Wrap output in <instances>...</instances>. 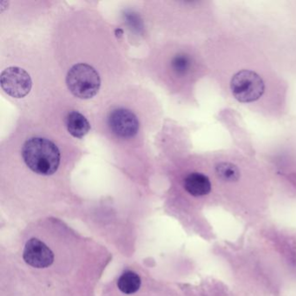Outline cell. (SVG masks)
<instances>
[{
  "label": "cell",
  "mask_w": 296,
  "mask_h": 296,
  "mask_svg": "<svg viewBox=\"0 0 296 296\" xmlns=\"http://www.w3.org/2000/svg\"><path fill=\"white\" fill-rule=\"evenodd\" d=\"M184 187L193 196H203L211 191V183L202 173L192 172L184 178Z\"/></svg>",
  "instance_id": "obj_8"
},
{
  "label": "cell",
  "mask_w": 296,
  "mask_h": 296,
  "mask_svg": "<svg viewBox=\"0 0 296 296\" xmlns=\"http://www.w3.org/2000/svg\"><path fill=\"white\" fill-rule=\"evenodd\" d=\"M64 2L0 1V33L32 32L47 28Z\"/></svg>",
  "instance_id": "obj_4"
},
{
  "label": "cell",
  "mask_w": 296,
  "mask_h": 296,
  "mask_svg": "<svg viewBox=\"0 0 296 296\" xmlns=\"http://www.w3.org/2000/svg\"><path fill=\"white\" fill-rule=\"evenodd\" d=\"M230 88L236 100L241 103H252L263 95L265 84L256 72L242 70L233 76Z\"/></svg>",
  "instance_id": "obj_5"
},
{
  "label": "cell",
  "mask_w": 296,
  "mask_h": 296,
  "mask_svg": "<svg viewBox=\"0 0 296 296\" xmlns=\"http://www.w3.org/2000/svg\"><path fill=\"white\" fill-rule=\"evenodd\" d=\"M216 175L221 181L233 183L240 178V170L235 164L231 163H220L216 167Z\"/></svg>",
  "instance_id": "obj_10"
},
{
  "label": "cell",
  "mask_w": 296,
  "mask_h": 296,
  "mask_svg": "<svg viewBox=\"0 0 296 296\" xmlns=\"http://www.w3.org/2000/svg\"><path fill=\"white\" fill-rule=\"evenodd\" d=\"M23 256L27 264L37 268L49 267L54 261V255L49 247L37 238L26 242Z\"/></svg>",
  "instance_id": "obj_7"
},
{
  "label": "cell",
  "mask_w": 296,
  "mask_h": 296,
  "mask_svg": "<svg viewBox=\"0 0 296 296\" xmlns=\"http://www.w3.org/2000/svg\"><path fill=\"white\" fill-rule=\"evenodd\" d=\"M140 89L130 84L92 113L93 127L106 140L118 159L129 164H142L147 157L146 139L155 118L146 115V99L139 97Z\"/></svg>",
  "instance_id": "obj_3"
},
{
  "label": "cell",
  "mask_w": 296,
  "mask_h": 296,
  "mask_svg": "<svg viewBox=\"0 0 296 296\" xmlns=\"http://www.w3.org/2000/svg\"><path fill=\"white\" fill-rule=\"evenodd\" d=\"M118 287L123 293L131 294L139 290L141 287V279L132 271H126L119 277Z\"/></svg>",
  "instance_id": "obj_9"
},
{
  "label": "cell",
  "mask_w": 296,
  "mask_h": 296,
  "mask_svg": "<svg viewBox=\"0 0 296 296\" xmlns=\"http://www.w3.org/2000/svg\"><path fill=\"white\" fill-rule=\"evenodd\" d=\"M48 27L0 33V88L21 114L59 120L79 106L67 94L55 66Z\"/></svg>",
  "instance_id": "obj_2"
},
{
  "label": "cell",
  "mask_w": 296,
  "mask_h": 296,
  "mask_svg": "<svg viewBox=\"0 0 296 296\" xmlns=\"http://www.w3.org/2000/svg\"><path fill=\"white\" fill-rule=\"evenodd\" d=\"M61 124L65 131L75 140L85 138L93 128L90 115L78 107L68 110L62 118Z\"/></svg>",
  "instance_id": "obj_6"
},
{
  "label": "cell",
  "mask_w": 296,
  "mask_h": 296,
  "mask_svg": "<svg viewBox=\"0 0 296 296\" xmlns=\"http://www.w3.org/2000/svg\"><path fill=\"white\" fill-rule=\"evenodd\" d=\"M48 39L67 94L90 117L131 84L136 63L124 31L92 6L63 3L51 21Z\"/></svg>",
  "instance_id": "obj_1"
}]
</instances>
